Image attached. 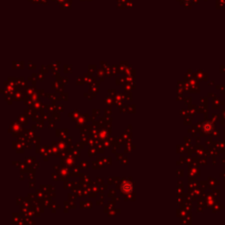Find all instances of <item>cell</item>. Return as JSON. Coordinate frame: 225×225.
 <instances>
[{
	"label": "cell",
	"instance_id": "cell-1",
	"mask_svg": "<svg viewBox=\"0 0 225 225\" xmlns=\"http://www.w3.org/2000/svg\"><path fill=\"white\" fill-rule=\"evenodd\" d=\"M203 129L206 131V132H211L213 129H214V127L211 123L209 122H206L204 125H203Z\"/></svg>",
	"mask_w": 225,
	"mask_h": 225
}]
</instances>
